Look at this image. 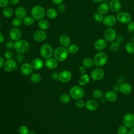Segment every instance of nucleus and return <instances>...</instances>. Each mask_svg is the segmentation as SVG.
<instances>
[{"label": "nucleus", "mask_w": 134, "mask_h": 134, "mask_svg": "<svg viewBox=\"0 0 134 134\" xmlns=\"http://www.w3.org/2000/svg\"><path fill=\"white\" fill-rule=\"evenodd\" d=\"M69 52L66 47L60 46L56 48L53 51V57L58 61H63L66 59Z\"/></svg>", "instance_id": "nucleus-1"}, {"label": "nucleus", "mask_w": 134, "mask_h": 134, "mask_svg": "<svg viewBox=\"0 0 134 134\" xmlns=\"http://www.w3.org/2000/svg\"><path fill=\"white\" fill-rule=\"evenodd\" d=\"M94 65L97 67L105 65L108 61V55L104 51H100L96 53L93 58Z\"/></svg>", "instance_id": "nucleus-2"}, {"label": "nucleus", "mask_w": 134, "mask_h": 134, "mask_svg": "<svg viewBox=\"0 0 134 134\" xmlns=\"http://www.w3.org/2000/svg\"><path fill=\"white\" fill-rule=\"evenodd\" d=\"M69 95L72 98L77 100L82 99L84 96L85 92L81 86L74 85L70 89Z\"/></svg>", "instance_id": "nucleus-3"}, {"label": "nucleus", "mask_w": 134, "mask_h": 134, "mask_svg": "<svg viewBox=\"0 0 134 134\" xmlns=\"http://www.w3.org/2000/svg\"><path fill=\"white\" fill-rule=\"evenodd\" d=\"M30 45L29 42L23 39H19L16 41L14 43V49L18 53H24L26 52L29 48Z\"/></svg>", "instance_id": "nucleus-4"}, {"label": "nucleus", "mask_w": 134, "mask_h": 134, "mask_svg": "<svg viewBox=\"0 0 134 134\" xmlns=\"http://www.w3.org/2000/svg\"><path fill=\"white\" fill-rule=\"evenodd\" d=\"M31 15L35 20H39L43 19L44 17L46 15V10L42 6L35 5L31 8Z\"/></svg>", "instance_id": "nucleus-5"}, {"label": "nucleus", "mask_w": 134, "mask_h": 134, "mask_svg": "<svg viewBox=\"0 0 134 134\" xmlns=\"http://www.w3.org/2000/svg\"><path fill=\"white\" fill-rule=\"evenodd\" d=\"M53 51L52 46L50 44L44 43L41 46L40 49V55L44 59H48L52 57Z\"/></svg>", "instance_id": "nucleus-6"}, {"label": "nucleus", "mask_w": 134, "mask_h": 134, "mask_svg": "<svg viewBox=\"0 0 134 134\" xmlns=\"http://www.w3.org/2000/svg\"><path fill=\"white\" fill-rule=\"evenodd\" d=\"M117 34L115 30L112 28H107L103 32L104 39L107 42H113L116 40Z\"/></svg>", "instance_id": "nucleus-7"}, {"label": "nucleus", "mask_w": 134, "mask_h": 134, "mask_svg": "<svg viewBox=\"0 0 134 134\" xmlns=\"http://www.w3.org/2000/svg\"><path fill=\"white\" fill-rule=\"evenodd\" d=\"M117 20L124 24H127L131 20L130 15L126 12H119L116 15Z\"/></svg>", "instance_id": "nucleus-8"}, {"label": "nucleus", "mask_w": 134, "mask_h": 134, "mask_svg": "<svg viewBox=\"0 0 134 134\" xmlns=\"http://www.w3.org/2000/svg\"><path fill=\"white\" fill-rule=\"evenodd\" d=\"M105 76L104 71L100 68H96L94 69L91 73V79L95 81L102 80Z\"/></svg>", "instance_id": "nucleus-9"}, {"label": "nucleus", "mask_w": 134, "mask_h": 134, "mask_svg": "<svg viewBox=\"0 0 134 134\" xmlns=\"http://www.w3.org/2000/svg\"><path fill=\"white\" fill-rule=\"evenodd\" d=\"M123 125L128 128H130L134 126V114L128 113L124 115L122 118Z\"/></svg>", "instance_id": "nucleus-10"}, {"label": "nucleus", "mask_w": 134, "mask_h": 134, "mask_svg": "<svg viewBox=\"0 0 134 134\" xmlns=\"http://www.w3.org/2000/svg\"><path fill=\"white\" fill-rule=\"evenodd\" d=\"M116 21V17L113 15H109L104 17L102 23L107 28H111L115 25Z\"/></svg>", "instance_id": "nucleus-11"}, {"label": "nucleus", "mask_w": 134, "mask_h": 134, "mask_svg": "<svg viewBox=\"0 0 134 134\" xmlns=\"http://www.w3.org/2000/svg\"><path fill=\"white\" fill-rule=\"evenodd\" d=\"M47 36V33L45 30L39 29L36 30L34 33L33 39L36 42H42L46 39Z\"/></svg>", "instance_id": "nucleus-12"}, {"label": "nucleus", "mask_w": 134, "mask_h": 134, "mask_svg": "<svg viewBox=\"0 0 134 134\" xmlns=\"http://www.w3.org/2000/svg\"><path fill=\"white\" fill-rule=\"evenodd\" d=\"M17 66L16 62L13 59L7 60L4 64L3 68L6 72H10L15 70Z\"/></svg>", "instance_id": "nucleus-13"}, {"label": "nucleus", "mask_w": 134, "mask_h": 134, "mask_svg": "<svg viewBox=\"0 0 134 134\" xmlns=\"http://www.w3.org/2000/svg\"><path fill=\"white\" fill-rule=\"evenodd\" d=\"M9 36L12 41H17L21 37V31L18 28H12L9 32Z\"/></svg>", "instance_id": "nucleus-14"}, {"label": "nucleus", "mask_w": 134, "mask_h": 134, "mask_svg": "<svg viewBox=\"0 0 134 134\" xmlns=\"http://www.w3.org/2000/svg\"><path fill=\"white\" fill-rule=\"evenodd\" d=\"M72 78L71 73L68 70H63L59 73L58 80L62 83H68Z\"/></svg>", "instance_id": "nucleus-15"}, {"label": "nucleus", "mask_w": 134, "mask_h": 134, "mask_svg": "<svg viewBox=\"0 0 134 134\" xmlns=\"http://www.w3.org/2000/svg\"><path fill=\"white\" fill-rule=\"evenodd\" d=\"M109 9L114 13H118L121 8V4L119 0H110L108 4Z\"/></svg>", "instance_id": "nucleus-16"}, {"label": "nucleus", "mask_w": 134, "mask_h": 134, "mask_svg": "<svg viewBox=\"0 0 134 134\" xmlns=\"http://www.w3.org/2000/svg\"><path fill=\"white\" fill-rule=\"evenodd\" d=\"M33 68L31 64L29 63H24L20 66V71L23 75L25 76L31 75L33 72Z\"/></svg>", "instance_id": "nucleus-17"}, {"label": "nucleus", "mask_w": 134, "mask_h": 134, "mask_svg": "<svg viewBox=\"0 0 134 134\" xmlns=\"http://www.w3.org/2000/svg\"><path fill=\"white\" fill-rule=\"evenodd\" d=\"M132 88L128 83H122L119 85V92L124 95H129L132 92Z\"/></svg>", "instance_id": "nucleus-18"}, {"label": "nucleus", "mask_w": 134, "mask_h": 134, "mask_svg": "<svg viewBox=\"0 0 134 134\" xmlns=\"http://www.w3.org/2000/svg\"><path fill=\"white\" fill-rule=\"evenodd\" d=\"M107 46V41L103 38L98 39L96 40L94 43V48L98 51H102L104 50Z\"/></svg>", "instance_id": "nucleus-19"}, {"label": "nucleus", "mask_w": 134, "mask_h": 134, "mask_svg": "<svg viewBox=\"0 0 134 134\" xmlns=\"http://www.w3.org/2000/svg\"><path fill=\"white\" fill-rule=\"evenodd\" d=\"M99 106L98 102L94 99H91L86 102L85 107L89 111H95Z\"/></svg>", "instance_id": "nucleus-20"}, {"label": "nucleus", "mask_w": 134, "mask_h": 134, "mask_svg": "<svg viewBox=\"0 0 134 134\" xmlns=\"http://www.w3.org/2000/svg\"><path fill=\"white\" fill-rule=\"evenodd\" d=\"M14 14L16 17L23 20L25 17L27 16V10L24 7L19 6L15 8Z\"/></svg>", "instance_id": "nucleus-21"}, {"label": "nucleus", "mask_w": 134, "mask_h": 134, "mask_svg": "<svg viewBox=\"0 0 134 134\" xmlns=\"http://www.w3.org/2000/svg\"><path fill=\"white\" fill-rule=\"evenodd\" d=\"M45 66L49 69H55L58 65V61L54 58H49L46 59L44 62Z\"/></svg>", "instance_id": "nucleus-22"}, {"label": "nucleus", "mask_w": 134, "mask_h": 134, "mask_svg": "<svg viewBox=\"0 0 134 134\" xmlns=\"http://www.w3.org/2000/svg\"><path fill=\"white\" fill-rule=\"evenodd\" d=\"M117 94L113 91H108L105 94V99L108 102H114L117 100Z\"/></svg>", "instance_id": "nucleus-23"}, {"label": "nucleus", "mask_w": 134, "mask_h": 134, "mask_svg": "<svg viewBox=\"0 0 134 134\" xmlns=\"http://www.w3.org/2000/svg\"><path fill=\"white\" fill-rule=\"evenodd\" d=\"M60 43L63 47H68L71 43V39L70 37L65 34L61 35L59 38Z\"/></svg>", "instance_id": "nucleus-24"}, {"label": "nucleus", "mask_w": 134, "mask_h": 134, "mask_svg": "<svg viewBox=\"0 0 134 134\" xmlns=\"http://www.w3.org/2000/svg\"><path fill=\"white\" fill-rule=\"evenodd\" d=\"M43 61L38 58H36L34 59L31 62V65L34 69L36 70L41 69L43 66Z\"/></svg>", "instance_id": "nucleus-25"}, {"label": "nucleus", "mask_w": 134, "mask_h": 134, "mask_svg": "<svg viewBox=\"0 0 134 134\" xmlns=\"http://www.w3.org/2000/svg\"><path fill=\"white\" fill-rule=\"evenodd\" d=\"M46 15L49 19H53L57 17L58 13V11L55 8H50L46 11Z\"/></svg>", "instance_id": "nucleus-26"}, {"label": "nucleus", "mask_w": 134, "mask_h": 134, "mask_svg": "<svg viewBox=\"0 0 134 134\" xmlns=\"http://www.w3.org/2000/svg\"><path fill=\"white\" fill-rule=\"evenodd\" d=\"M109 5L106 3H100L98 6V12L103 15L107 14L109 11Z\"/></svg>", "instance_id": "nucleus-27"}, {"label": "nucleus", "mask_w": 134, "mask_h": 134, "mask_svg": "<svg viewBox=\"0 0 134 134\" xmlns=\"http://www.w3.org/2000/svg\"><path fill=\"white\" fill-rule=\"evenodd\" d=\"M38 26L40 29L46 30L49 27V23L47 19L43 18L38 21Z\"/></svg>", "instance_id": "nucleus-28"}, {"label": "nucleus", "mask_w": 134, "mask_h": 134, "mask_svg": "<svg viewBox=\"0 0 134 134\" xmlns=\"http://www.w3.org/2000/svg\"><path fill=\"white\" fill-rule=\"evenodd\" d=\"M90 76L87 74H83L79 79V84L81 86H84L90 82Z\"/></svg>", "instance_id": "nucleus-29"}, {"label": "nucleus", "mask_w": 134, "mask_h": 134, "mask_svg": "<svg viewBox=\"0 0 134 134\" xmlns=\"http://www.w3.org/2000/svg\"><path fill=\"white\" fill-rule=\"evenodd\" d=\"M82 65L86 68H90L94 65V60L90 58H85L82 60Z\"/></svg>", "instance_id": "nucleus-30"}, {"label": "nucleus", "mask_w": 134, "mask_h": 134, "mask_svg": "<svg viewBox=\"0 0 134 134\" xmlns=\"http://www.w3.org/2000/svg\"><path fill=\"white\" fill-rule=\"evenodd\" d=\"M2 14L5 17L8 18L13 16L14 14V11L12 8L7 6L3 8Z\"/></svg>", "instance_id": "nucleus-31"}, {"label": "nucleus", "mask_w": 134, "mask_h": 134, "mask_svg": "<svg viewBox=\"0 0 134 134\" xmlns=\"http://www.w3.org/2000/svg\"><path fill=\"white\" fill-rule=\"evenodd\" d=\"M126 51L131 54H134V42L132 41L128 42L125 46Z\"/></svg>", "instance_id": "nucleus-32"}, {"label": "nucleus", "mask_w": 134, "mask_h": 134, "mask_svg": "<svg viewBox=\"0 0 134 134\" xmlns=\"http://www.w3.org/2000/svg\"><path fill=\"white\" fill-rule=\"evenodd\" d=\"M30 80L33 83H38L41 80V75L37 73H32L30 76Z\"/></svg>", "instance_id": "nucleus-33"}, {"label": "nucleus", "mask_w": 134, "mask_h": 134, "mask_svg": "<svg viewBox=\"0 0 134 134\" xmlns=\"http://www.w3.org/2000/svg\"><path fill=\"white\" fill-rule=\"evenodd\" d=\"M68 51L69 53L70 54H75L77 53L79 51V48L77 44L75 43H72L70 44L68 47Z\"/></svg>", "instance_id": "nucleus-34"}, {"label": "nucleus", "mask_w": 134, "mask_h": 134, "mask_svg": "<svg viewBox=\"0 0 134 134\" xmlns=\"http://www.w3.org/2000/svg\"><path fill=\"white\" fill-rule=\"evenodd\" d=\"M35 22V19L32 16H26L23 19V24L26 26H31Z\"/></svg>", "instance_id": "nucleus-35"}, {"label": "nucleus", "mask_w": 134, "mask_h": 134, "mask_svg": "<svg viewBox=\"0 0 134 134\" xmlns=\"http://www.w3.org/2000/svg\"><path fill=\"white\" fill-rule=\"evenodd\" d=\"M103 92L100 89H95L92 92V96L95 99L102 98L103 96Z\"/></svg>", "instance_id": "nucleus-36"}, {"label": "nucleus", "mask_w": 134, "mask_h": 134, "mask_svg": "<svg viewBox=\"0 0 134 134\" xmlns=\"http://www.w3.org/2000/svg\"><path fill=\"white\" fill-rule=\"evenodd\" d=\"M119 48V43L116 41H114L111 42L109 45V50L112 52H117Z\"/></svg>", "instance_id": "nucleus-37"}, {"label": "nucleus", "mask_w": 134, "mask_h": 134, "mask_svg": "<svg viewBox=\"0 0 134 134\" xmlns=\"http://www.w3.org/2000/svg\"><path fill=\"white\" fill-rule=\"evenodd\" d=\"M71 96L70 95L66 93H63L60 96V100L64 104L68 103L71 100Z\"/></svg>", "instance_id": "nucleus-38"}, {"label": "nucleus", "mask_w": 134, "mask_h": 134, "mask_svg": "<svg viewBox=\"0 0 134 134\" xmlns=\"http://www.w3.org/2000/svg\"><path fill=\"white\" fill-rule=\"evenodd\" d=\"M23 20L17 17H15L12 20V25L14 27L18 28L20 27L23 24Z\"/></svg>", "instance_id": "nucleus-39"}, {"label": "nucleus", "mask_w": 134, "mask_h": 134, "mask_svg": "<svg viewBox=\"0 0 134 134\" xmlns=\"http://www.w3.org/2000/svg\"><path fill=\"white\" fill-rule=\"evenodd\" d=\"M93 17L94 19H95V21L98 23H100L103 21V20L104 19V16L102 14L99 13V12H95L94 15H93Z\"/></svg>", "instance_id": "nucleus-40"}, {"label": "nucleus", "mask_w": 134, "mask_h": 134, "mask_svg": "<svg viewBox=\"0 0 134 134\" xmlns=\"http://www.w3.org/2000/svg\"><path fill=\"white\" fill-rule=\"evenodd\" d=\"M18 131L20 134H29V129L28 127L25 125H21L18 128Z\"/></svg>", "instance_id": "nucleus-41"}, {"label": "nucleus", "mask_w": 134, "mask_h": 134, "mask_svg": "<svg viewBox=\"0 0 134 134\" xmlns=\"http://www.w3.org/2000/svg\"><path fill=\"white\" fill-rule=\"evenodd\" d=\"M128 131V128L124 125L119 126L117 129L118 134H126Z\"/></svg>", "instance_id": "nucleus-42"}, {"label": "nucleus", "mask_w": 134, "mask_h": 134, "mask_svg": "<svg viewBox=\"0 0 134 134\" xmlns=\"http://www.w3.org/2000/svg\"><path fill=\"white\" fill-rule=\"evenodd\" d=\"M85 104H86V102L82 99H77L75 102L76 106L77 108H82L85 107Z\"/></svg>", "instance_id": "nucleus-43"}, {"label": "nucleus", "mask_w": 134, "mask_h": 134, "mask_svg": "<svg viewBox=\"0 0 134 134\" xmlns=\"http://www.w3.org/2000/svg\"><path fill=\"white\" fill-rule=\"evenodd\" d=\"M127 29L129 32L134 31V23L130 21L127 24Z\"/></svg>", "instance_id": "nucleus-44"}, {"label": "nucleus", "mask_w": 134, "mask_h": 134, "mask_svg": "<svg viewBox=\"0 0 134 134\" xmlns=\"http://www.w3.org/2000/svg\"><path fill=\"white\" fill-rule=\"evenodd\" d=\"M57 9L60 13H64L66 10V6L64 4L61 3L60 4L58 5Z\"/></svg>", "instance_id": "nucleus-45"}, {"label": "nucleus", "mask_w": 134, "mask_h": 134, "mask_svg": "<svg viewBox=\"0 0 134 134\" xmlns=\"http://www.w3.org/2000/svg\"><path fill=\"white\" fill-rule=\"evenodd\" d=\"M14 43L15 42H13V41H8L5 43V47L8 49H12L14 48Z\"/></svg>", "instance_id": "nucleus-46"}, {"label": "nucleus", "mask_w": 134, "mask_h": 134, "mask_svg": "<svg viewBox=\"0 0 134 134\" xmlns=\"http://www.w3.org/2000/svg\"><path fill=\"white\" fill-rule=\"evenodd\" d=\"M9 4V0H0V7L4 8Z\"/></svg>", "instance_id": "nucleus-47"}, {"label": "nucleus", "mask_w": 134, "mask_h": 134, "mask_svg": "<svg viewBox=\"0 0 134 134\" xmlns=\"http://www.w3.org/2000/svg\"><path fill=\"white\" fill-rule=\"evenodd\" d=\"M13 57V54L10 51H6L4 53V57L7 60L12 59Z\"/></svg>", "instance_id": "nucleus-48"}, {"label": "nucleus", "mask_w": 134, "mask_h": 134, "mask_svg": "<svg viewBox=\"0 0 134 134\" xmlns=\"http://www.w3.org/2000/svg\"><path fill=\"white\" fill-rule=\"evenodd\" d=\"M124 39V36L122 35H120V34L117 35V36L116 38V41L120 44V43H121L123 41Z\"/></svg>", "instance_id": "nucleus-49"}, {"label": "nucleus", "mask_w": 134, "mask_h": 134, "mask_svg": "<svg viewBox=\"0 0 134 134\" xmlns=\"http://www.w3.org/2000/svg\"><path fill=\"white\" fill-rule=\"evenodd\" d=\"M16 59L18 62H22L24 60V57L23 55V53H18L16 57Z\"/></svg>", "instance_id": "nucleus-50"}, {"label": "nucleus", "mask_w": 134, "mask_h": 134, "mask_svg": "<svg viewBox=\"0 0 134 134\" xmlns=\"http://www.w3.org/2000/svg\"><path fill=\"white\" fill-rule=\"evenodd\" d=\"M79 71L80 72V74H81L82 75L86 74V68L84 67V66H81L79 68Z\"/></svg>", "instance_id": "nucleus-51"}, {"label": "nucleus", "mask_w": 134, "mask_h": 134, "mask_svg": "<svg viewBox=\"0 0 134 134\" xmlns=\"http://www.w3.org/2000/svg\"><path fill=\"white\" fill-rule=\"evenodd\" d=\"M51 77L52 79L56 80H58L59 78V73L57 72H53L51 74Z\"/></svg>", "instance_id": "nucleus-52"}, {"label": "nucleus", "mask_w": 134, "mask_h": 134, "mask_svg": "<svg viewBox=\"0 0 134 134\" xmlns=\"http://www.w3.org/2000/svg\"><path fill=\"white\" fill-rule=\"evenodd\" d=\"M64 0H51L52 2L55 5H59L62 3Z\"/></svg>", "instance_id": "nucleus-53"}, {"label": "nucleus", "mask_w": 134, "mask_h": 134, "mask_svg": "<svg viewBox=\"0 0 134 134\" xmlns=\"http://www.w3.org/2000/svg\"><path fill=\"white\" fill-rule=\"evenodd\" d=\"M20 0H9V4L12 5H16L18 4Z\"/></svg>", "instance_id": "nucleus-54"}, {"label": "nucleus", "mask_w": 134, "mask_h": 134, "mask_svg": "<svg viewBox=\"0 0 134 134\" xmlns=\"http://www.w3.org/2000/svg\"><path fill=\"white\" fill-rule=\"evenodd\" d=\"M113 91L116 93L119 92V85H114L113 87Z\"/></svg>", "instance_id": "nucleus-55"}, {"label": "nucleus", "mask_w": 134, "mask_h": 134, "mask_svg": "<svg viewBox=\"0 0 134 134\" xmlns=\"http://www.w3.org/2000/svg\"><path fill=\"white\" fill-rule=\"evenodd\" d=\"M5 40V37L3 35V34L0 32V44L2 43Z\"/></svg>", "instance_id": "nucleus-56"}, {"label": "nucleus", "mask_w": 134, "mask_h": 134, "mask_svg": "<svg viewBox=\"0 0 134 134\" xmlns=\"http://www.w3.org/2000/svg\"><path fill=\"white\" fill-rule=\"evenodd\" d=\"M4 62H4V59L1 56H0V69L3 66Z\"/></svg>", "instance_id": "nucleus-57"}, {"label": "nucleus", "mask_w": 134, "mask_h": 134, "mask_svg": "<svg viewBox=\"0 0 134 134\" xmlns=\"http://www.w3.org/2000/svg\"><path fill=\"white\" fill-rule=\"evenodd\" d=\"M126 134H134L133 131H132L130 129L129 130H128L127 132H126Z\"/></svg>", "instance_id": "nucleus-58"}, {"label": "nucleus", "mask_w": 134, "mask_h": 134, "mask_svg": "<svg viewBox=\"0 0 134 134\" xmlns=\"http://www.w3.org/2000/svg\"><path fill=\"white\" fill-rule=\"evenodd\" d=\"M92 1L95 3H102L104 0H92Z\"/></svg>", "instance_id": "nucleus-59"}, {"label": "nucleus", "mask_w": 134, "mask_h": 134, "mask_svg": "<svg viewBox=\"0 0 134 134\" xmlns=\"http://www.w3.org/2000/svg\"><path fill=\"white\" fill-rule=\"evenodd\" d=\"M132 41L134 42V36L132 37Z\"/></svg>", "instance_id": "nucleus-60"}, {"label": "nucleus", "mask_w": 134, "mask_h": 134, "mask_svg": "<svg viewBox=\"0 0 134 134\" xmlns=\"http://www.w3.org/2000/svg\"><path fill=\"white\" fill-rule=\"evenodd\" d=\"M1 26H2V25H1V22H0V28H1Z\"/></svg>", "instance_id": "nucleus-61"}]
</instances>
